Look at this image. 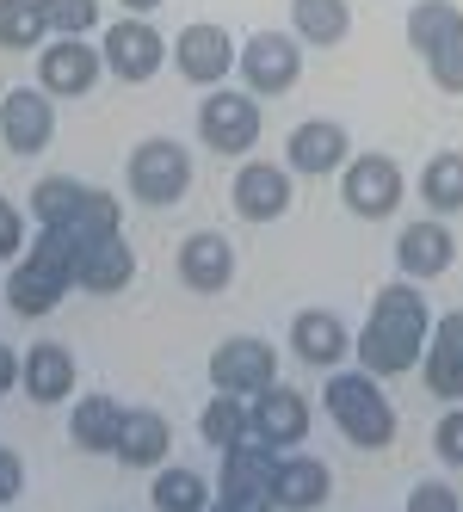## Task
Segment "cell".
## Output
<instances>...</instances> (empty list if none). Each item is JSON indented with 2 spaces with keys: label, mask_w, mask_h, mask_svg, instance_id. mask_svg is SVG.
Returning <instances> with one entry per match:
<instances>
[{
  "label": "cell",
  "mask_w": 463,
  "mask_h": 512,
  "mask_svg": "<svg viewBox=\"0 0 463 512\" xmlns=\"http://www.w3.org/2000/svg\"><path fill=\"white\" fill-rule=\"evenodd\" d=\"M433 303L420 297V284L396 278L383 284L371 297V315H365V334L352 340V352H359V371H371L377 383L389 377H408L414 364L426 358V340H433Z\"/></svg>",
  "instance_id": "1"
},
{
  "label": "cell",
  "mask_w": 463,
  "mask_h": 512,
  "mask_svg": "<svg viewBox=\"0 0 463 512\" xmlns=\"http://www.w3.org/2000/svg\"><path fill=\"white\" fill-rule=\"evenodd\" d=\"M81 235L68 223H50L31 235V247L13 260V278H7V309L25 315V321H44L68 290H75V266H81Z\"/></svg>",
  "instance_id": "2"
},
{
  "label": "cell",
  "mask_w": 463,
  "mask_h": 512,
  "mask_svg": "<svg viewBox=\"0 0 463 512\" xmlns=\"http://www.w3.org/2000/svg\"><path fill=\"white\" fill-rule=\"evenodd\" d=\"M322 408L352 451H389V438H396V408L371 371H328Z\"/></svg>",
  "instance_id": "3"
},
{
  "label": "cell",
  "mask_w": 463,
  "mask_h": 512,
  "mask_svg": "<svg viewBox=\"0 0 463 512\" xmlns=\"http://www.w3.org/2000/svg\"><path fill=\"white\" fill-rule=\"evenodd\" d=\"M124 186H130L136 204L173 210V204H186V192H192V155L173 136H149V142H136V149H130Z\"/></svg>",
  "instance_id": "4"
},
{
  "label": "cell",
  "mask_w": 463,
  "mask_h": 512,
  "mask_svg": "<svg viewBox=\"0 0 463 512\" xmlns=\"http://www.w3.org/2000/svg\"><path fill=\"white\" fill-rule=\"evenodd\" d=\"M303 38L297 31H254V38L241 44L235 68H241V81L254 99H278V93H291L303 81Z\"/></svg>",
  "instance_id": "5"
},
{
  "label": "cell",
  "mask_w": 463,
  "mask_h": 512,
  "mask_svg": "<svg viewBox=\"0 0 463 512\" xmlns=\"http://www.w3.org/2000/svg\"><path fill=\"white\" fill-rule=\"evenodd\" d=\"M198 142L247 161V149L260 142V99L247 87H210V99L198 105Z\"/></svg>",
  "instance_id": "6"
},
{
  "label": "cell",
  "mask_w": 463,
  "mask_h": 512,
  "mask_svg": "<svg viewBox=\"0 0 463 512\" xmlns=\"http://www.w3.org/2000/svg\"><path fill=\"white\" fill-rule=\"evenodd\" d=\"M167 38L149 25V19H136V13H124V19H112L105 25V38H99V56H105V75H118L124 87H142V81H155L161 75V62H167Z\"/></svg>",
  "instance_id": "7"
},
{
  "label": "cell",
  "mask_w": 463,
  "mask_h": 512,
  "mask_svg": "<svg viewBox=\"0 0 463 512\" xmlns=\"http://www.w3.org/2000/svg\"><path fill=\"white\" fill-rule=\"evenodd\" d=\"M402 192H408L402 161H389V155H352V161L340 167V204H346L352 216H365V223L396 216V210H402Z\"/></svg>",
  "instance_id": "8"
},
{
  "label": "cell",
  "mask_w": 463,
  "mask_h": 512,
  "mask_svg": "<svg viewBox=\"0 0 463 512\" xmlns=\"http://www.w3.org/2000/svg\"><path fill=\"white\" fill-rule=\"evenodd\" d=\"M167 56H173V68H180L192 87H223V81L235 75L241 44L229 38L217 19H192V25H180V38H173Z\"/></svg>",
  "instance_id": "9"
},
{
  "label": "cell",
  "mask_w": 463,
  "mask_h": 512,
  "mask_svg": "<svg viewBox=\"0 0 463 512\" xmlns=\"http://www.w3.org/2000/svg\"><path fill=\"white\" fill-rule=\"evenodd\" d=\"M99 75H105V56L87 38H50L38 50V87L50 99H87L99 87Z\"/></svg>",
  "instance_id": "10"
},
{
  "label": "cell",
  "mask_w": 463,
  "mask_h": 512,
  "mask_svg": "<svg viewBox=\"0 0 463 512\" xmlns=\"http://www.w3.org/2000/svg\"><path fill=\"white\" fill-rule=\"evenodd\" d=\"M210 383L217 395H260L278 383V346L254 340V334H235L210 352Z\"/></svg>",
  "instance_id": "11"
},
{
  "label": "cell",
  "mask_w": 463,
  "mask_h": 512,
  "mask_svg": "<svg viewBox=\"0 0 463 512\" xmlns=\"http://www.w3.org/2000/svg\"><path fill=\"white\" fill-rule=\"evenodd\" d=\"M247 432H254L260 445H272V451L303 445V438H309V401H303V389L272 383L260 395H247Z\"/></svg>",
  "instance_id": "12"
},
{
  "label": "cell",
  "mask_w": 463,
  "mask_h": 512,
  "mask_svg": "<svg viewBox=\"0 0 463 512\" xmlns=\"http://www.w3.org/2000/svg\"><path fill=\"white\" fill-rule=\"evenodd\" d=\"M346 161H352V136L340 118H309L284 142V167L303 173V179H340Z\"/></svg>",
  "instance_id": "13"
},
{
  "label": "cell",
  "mask_w": 463,
  "mask_h": 512,
  "mask_svg": "<svg viewBox=\"0 0 463 512\" xmlns=\"http://www.w3.org/2000/svg\"><path fill=\"white\" fill-rule=\"evenodd\" d=\"M0 136L13 155H44L56 136V99L44 87H13L0 93Z\"/></svg>",
  "instance_id": "14"
},
{
  "label": "cell",
  "mask_w": 463,
  "mask_h": 512,
  "mask_svg": "<svg viewBox=\"0 0 463 512\" xmlns=\"http://www.w3.org/2000/svg\"><path fill=\"white\" fill-rule=\"evenodd\" d=\"M396 266L408 284H433L457 266V235H451L445 216H426V223H408L396 235Z\"/></svg>",
  "instance_id": "15"
},
{
  "label": "cell",
  "mask_w": 463,
  "mask_h": 512,
  "mask_svg": "<svg viewBox=\"0 0 463 512\" xmlns=\"http://www.w3.org/2000/svg\"><path fill=\"white\" fill-rule=\"evenodd\" d=\"M229 198H235L241 223H278V216L291 210V167H278V161H241Z\"/></svg>",
  "instance_id": "16"
},
{
  "label": "cell",
  "mask_w": 463,
  "mask_h": 512,
  "mask_svg": "<svg viewBox=\"0 0 463 512\" xmlns=\"http://www.w3.org/2000/svg\"><path fill=\"white\" fill-rule=\"evenodd\" d=\"M180 284L198 290V297H223V290L235 284V241L217 235V229H198L180 241Z\"/></svg>",
  "instance_id": "17"
},
{
  "label": "cell",
  "mask_w": 463,
  "mask_h": 512,
  "mask_svg": "<svg viewBox=\"0 0 463 512\" xmlns=\"http://www.w3.org/2000/svg\"><path fill=\"white\" fill-rule=\"evenodd\" d=\"M278 512H315L334 500V469L309 451H284L278 457V475H272V494H266Z\"/></svg>",
  "instance_id": "18"
},
{
  "label": "cell",
  "mask_w": 463,
  "mask_h": 512,
  "mask_svg": "<svg viewBox=\"0 0 463 512\" xmlns=\"http://www.w3.org/2000/svg\"><path fill=\"white\" fill-rule=\"evenodd\" d=\"M420 383H426V395H439L445 408L463 401V309L433 321V340H426V358H420Z\"/></svg>",
  "instance_id": "19"
},
{
  "label": "cell",
  "mask_w": 463,
  "mask_h": 512,
  "mask_svg": "<svg viewBox=\"0 0 463 512\" xmlns=\"http://www.w3.org/2000/svg\"><path fill=\"white\" fill-rule=\"evenodd\" d=\"M136 278V247L124 235H99L81 247V266H75V290H87V297H118V290H130Z\"/></svg>",
  "instance_id": "20"
},
{
  "label": "cell",
  "mask_w": 463,
  "mask_h": 512,
  "mask_svg": "<svg viewBox=\"0 0 463 512\" xmlns=\"http://www.w3.org/2000/svg\"><path fill=\"white\" fill-rule=\"evenodd\" d=\"M291 352L303 364H315V371H340L346 352H352V334L334 309H297L291 315Z\"/></svg>",
  "instance_id": "21"
},
{
  "label": "cell",
  "mask_w": 463,
  "mask_h": 512,
  "mask_svg": "<svg viewBox=\"0 0 463 512\" xmlns=\"http://www.w3.org/2000/svg\"><path fill=\"white\" fill-rule=\"evenodd\" d=\"M19 383H25V395L38 401V408H56V401L75 395V352H68L62 340L25 346V358H19Z\"/></svg>",
  "instance_id": "22"
},
{
  "label": "cell",
  "mask_w": 463,
  "mask_h": 512,
  "mask_svg": "<svg viewBox=\"0 0 463 512\" xmlns=\"http://www.w3.org/2000/svg\"><path fill=\"white\" fill-rule=\"evenodd\" d=\"M167 451H173V420L155 414V408H124V426H118V463L142 469V475H155L167 469Z\"/></svg>",
  "instance_id": "23"
},
{
  "label": "cell",
  "mask_w": 463,
  "mask_h": 512,
  "mask_svg": "<svg viewBox=\"0 0 463 512\" xmlns=\"http://www.w3.org/2000/svg\"><path fill=\"white\" fill-rule=\"evenodd\" d=\"M278 457L260 438H241L235 451L217 457V494H241V500H266L272 494V475H278Z\"/></svg>",
  "instance_id": "24"
},
{
  "label": "cell",
  "mask_w": 463,
  "mask_h": 512,
  "mask_svg": "<svg viewBox=\"0 0 463 512\" xmlns=\"http://www.w3.org/2000/svg\"><path fill=\"white\" fill-rule=\"evenodd\" d=\"M118 426H124V401L118 395H81L68 408V432L87 457H112L118 451Z\"/></svg>",
  "instance_id": "25"
},
{
  "label": "cell",
  "mask_w": 463,
  "mask_h": 512,
  "mask_svg": "<svg viewBox=\"0 0 463 512\" xmlns=\"http://www.w3.org/2000/svg\"><path fill=\"white\" fill-rule=\"evenodd\" d=\"M291 31L303 38V50H334L352 31V7L346 0H291Z\"/></svg>",
  "instance_id": "26"
},
{
  "label": "cell",
  "mask_w": 463,
  "mask_h": 512,
  "mask_svg": "<svg viewBox=\"0 0 463 512\" xmlns=\"http://www.w3.org/2000/svg\"><path fill=\"white\" fill-rule=\"evenodd\" d=\"M210 500H217V488L186 463H167V469L149 475V506L155 512H210Z\"/></svg>",
  "instance_id": "27"
},
{
  "label": "cell",
  "mask_w": 463,
  "mask_h": 512,
  "mask_svg": "<svg viewBox=\"0 0 463 512\" xmlns=\"http://www.w3.org/2000/svg\"><path fill=\"white\" fill-rule=\"evenodd\" d=\"M420 204L433 216H463V149H439L433 161L420 167Z\"/></svg>",
  "instance_id": "28"
},
{
  "label": "cell",
  "mask_w": 463,
  "mask_h": 512,
  "mask_svg": "<svg viewBox=\"0 0 463 512\" xmlns=\"http://www.w3.org/2000/svg\"><path fill=\"white\" fill-rule=\"evenodd\" d=\"M198 438H204L217 457L235 451L241 438H254V432H247V395H210L204 414H198Z\"/></svg>",
  "instance_id": "29"
},
{
  "label": "cell",
  "mask_w": 463,
  "mask_h": 512,
  "mask_svg": "<svg viewBox=\"0 0 463 512\" xmlns=\"http://www.w3.org/2000/svg\"><path fill=\"white\" fill-rule=\"evenodd\" d=\"M451 31H463V7H457V0H414V13H408V44L420 50V62L433 56Z\"/></svg>",
  "instance_id": "30"
},
{
  "label": "cell",
  "mask_w": 463,
  "mask_h": 512,
  "mask_svg": "<svg viewBox=\"0 0 463 512\" xmlns=\"http://www.w3.org/2000/svg\"><path fill=\"white\" fill-rule=\"evenodd\" d=\"M44 0H0V50H44Z\"/></svg>",
  "instance_id": "31"
},
{
  "label": "cell",
  "mask_w": 463,
  "mask_h": 512,
  "mask_svg": "<svg viewBox=\"0 0 463 512\" xmlns=\"http://www.w3.org/2000/svg\"><path fill=\"white\" fill-rule=\"evenodd\" d=\"M81 198H87V179L44 173L38 186H31V216H38V229H50V223H68V216L81 210Z\"/></svg>",
  "instance_id": "32"
},
{
  "label": "cell",
  "mask_w": 463,
  "mask_h": 512,
  "mask_svg": "<svg viewBox=\"0 0 463 512\" xmlns=\"http://www.w3.org/2000/svg\"><path fill=\"white\" fill-rule=\"evenodd\" d=\"M50 38H93L99 31V0H44Z\"/></svg>",
  "instance_id": "33"
},
{
  "label": "cell",
  "mask_w": 463,
  "mask_h": 512,
  "mask_svg": "<svg viewBox=\"0 0 463 512\" xmlns=\"http://www.w3.org/2000/svg\"><path fill=\"white\" fill-rule=\"evenodd\" d=\"M426 75H433V87L439 93H451V99H463V31H451V38L426 56Z\"/></svg>",
  "instance_id": "34"
},
{
  "label": "cell",
  "mask_w": 463,
  "mask_h": 512,
  "mask_svg": "<svg viewBox=\"0 0 463 512\" xmlns=\"http://www.w3.org/2000/svg\"><path fill=\"white\" fill-rule=\"evenodd\" d=\"M433 451H439V463L463 469V401H451V408L439 414V426H433Z\"/></svg>",
  "instance_id": "35"
},
{
  "label": "cell",
  "mask_w": 463,
  "mask_h": 512,
  "mask_svg": "<svg viewBox=\"0 0 463 512\" xmlns=\"http://www.w3.org/2000/svg\"><path fill=\"white\" fill-rule=\"evenodd\" d=\"M402 512H463V500H457V488H451V482H414Z\"/></svg>",
  "instance_id": "36"
},
{
  "label": "cell",
  "mask_w": 463,
  "mask_h": 512,
  "mask_svg": "<svg viewBox=\"0 0 463 512\" xmlns=\"http://www.w3.org/2000/svg\"><path fill=\"white\" fill-rule=\"evenodd\" d=\"M25 247H31V229H25L19 204H7V198H0V260H19Z\"/></svg>",
  "instance_id": "37"
},
{
  "label": "cell",
  "mask_w": 463,
  "mask_h": 512,
  "mask_svg": "<svg viewBox=\"0 0 463 512\" xmlns=\"http://www.w3.org/2000/svg\"><path fill=\"white\" fill-rule=\"evenodd\" d=\"M19 494H25V463H19V451L0 445V506H13Z\"/></svg>",
  "instance_id": "38"
},
{
  "label": "cell",
  "mask_w": 463,
  "mask_h": 512,
  "mask_svg": "<svg viewBox=\"0 0 463 512\" xmlns=\"http://www.w3.org/2000/svg\"><path fill=\"white\" fill-rule=\"evenodd\" d=\"M210 512H278L272 500H241V494H217L210 500Z\"/></svg>",
  "instance_id": "39"
},
{
  "label": "cell",
  "mask_w": 463,
  "mask_h": 512,
  "mask_svg": "<svg viewBox=\"0 0 463 512\" xmlns=\"http://www.w3.org/2000/svg\"><path fill=\"white\" fill-rule=\"evenodd\" d=\"M13 383H19V352H13V346H0V395H7Z\"/></svg>",
  "instance_id": "40"
},
{
  "label": "cell",
  "mask_w": 463,
  "mask_h": 512,
  "mask_svg": "<svg viewBox=\"0 0 463 512\" xmlns=\"http://www.w3.org/2000/svg\"><path fill=\"white\" fill-rule=\"evenodd\" d=\"M118 7H124V13H136V19H149L155 7H167V0H118Z\"/></svg>",
  "instance_id": "41"
}]
</instances>
